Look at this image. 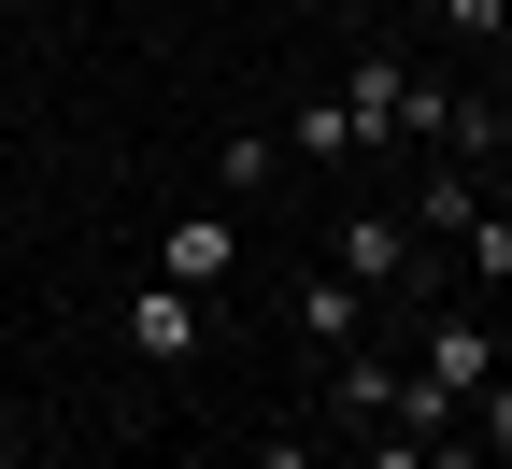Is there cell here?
<instances>
[{"instance_id":"cell-8","label":"cell","mask_w":512,"mask_h":469,"mask_svg":"<svg viewBox=\"0 0 512 469\" xmlns=\"http://www.w3.org/2000/svg\"><path fill=\"white\" fill-rule=\"evenodd\" d=\"M342 100H356V128H370V143H399V100H413V57H399V43H370L356 72H342Z\"/></svg>"},{"instance_id":"cell-1","label":"cell","mask_w":512,"mask_h":469,"mask_svg":"<svg viewBox=\"0 0 512 469\" xmlns=\"http://www.w3.org/2000/svg\"><path fill=\"white\" fill-rule=\"evenodd\" d=\"M285 313H299V342H313V356H356V342H370V285H356V271H328V256L285 285Z\"/></svg>"},{"instance_id":"cell-11","label":"cell","mask_w":512,"mask_h":469,"mask_svg":"<svg viewBox=\"0 0 512 469\" xmlns=\"http://www.w3.org/2000/svg\"><path fill=\"white\" fill-rule=\"evenodd\" d=\"M441 43H512V0H427Z\"/></svg>"},{"instance_id":"cell-4","label":"cell","mask_w":512,"mask_h":469,"mask_svg":"<svg viewBox=\"0 0 512 469\" xmlns=\"http://www.w3.org/2000/svg\"><path fill=\"white\" fill-rule=\"evenodd\" d=\"M413 370H427L441 398H484V384H498V342H484V313H427V327H413Z\"/></svg>"},{"instance_id":"cell-5","label":"cell","mask_w":512,"mask_h":469,"mask_svg":"<svg viewBox=\"0 0 512 469\" xmlns=\"http://www.w3.org/2000/svg\"><path fill=\"white\" fill-rule=\"evenodd\" d=\"M128 342H143V370H185V356H200L214 342V327H200V299H185V285H128Z\"/></svg>"},{"instance_id":"cell-7","label":"cell","mask_w":512,"mask_h":469,"mask_svg":"<svg viewBox=\"0 0 512 469\" xmlns=\"http://www.w3.org/2000/svg\"><path fill=\"white\" fill-rule=\"evenodd\" d=\"M285 157H299V171H342V157H370L356 100H342V86H328V100H299V114H285Z\"/></svg>"},{"instance_id":"cell-10","label":"cell","mask_w":512,"mask_h":469,"mask_svg":"<svg viewBox=\"0 0 512 469\" xmlns=\"http://www.w3.org/2000/svg\"><path fill=\"white\" fill-rule=\"evenodd\" d=\"M441 157H456V171L512 157V100H456V128H441Z\"/></svg>"},{"instance_id":"cell-12","label":"cell","mask_w":512,"mask_h":469,"mask_svg":"<svg viewBox=\"0 0 512 469\" xmlns=\"http://www.w3.org/2000/svg\"><path fill=\"white\" fill-rule=\"evenodd\" d=\"M456 256H470V271H484V285H512V214H484V228H470Z\"/></svg>"},{"instance_id":"cell-2","label":"cell","mask_w":512,"mask_h":469,"mask_svg":"<svg viewBox=\"0 0 512 469\" xmlns=\"http://www.w3.org/2000/svg\"><path fill=\"white\" fill-rule=\"evenodd\" d=\"M228 271H242V214H171V228H157V285L214 299Z\"/></svg>"},{"instance_id":"cell-9","label":"cell","mask_w":512,"mask_h":469,"mask_svg":"<svg viewBox=\"0 0 512 469\" xmlns=\"http://www.w3.org/2000/svg\"><path fill=\"white\" fill-rule=\"evenodd\" d=\"M271 171H299V157H285V128H228V143H214V185H228V199H256Z\"/></svg>"},{"instance_id":"cell-3","label":"cell","mask_w":512,"mask_h":469,"mask_svg":"<svg viewBox=\"0 0 512 469\" xmlns=\"http://www.w3.org/2000/svg\"><path fill=\"white\" fill-rule=\"evenodd\" d=\"M328 271H356L370 299H399L413 285V214H342L328 228Z\"/></svg>"},{"instance_id":"cell-6","label":"cell","mask_w":512,"mask_h":469,"mask_svg":"<svg viewBox=\"0 0 512 469\" xmlns=\"http://www.w3.org/2000/svg\"><path fill=\"white\" fill-rule=\"evenodd\" d=\"M484 214H498L484 171H456V157H427V171H413V228H427V242H470Z\"/></svg>"},{"instance_id":"cell-15","label":"cell","mask_w":512,"mask_h":469,"mask_svg":"<svg viewBox=\"0 0 512 469\" xmlns=\"http://www.w3.org/2000/svg\"><path fill=\"white\" fill-rule=\"evenodd\" d=\"M285 15H328V0H285Z\"/></svg>"},{"instance_id":"cell-13","label":"cell","mask_w":512,"mask_h":469,"mask_svg":"<svg viewBox=\"0 0 512 469\" xmlns=\"http://www.w3.org/2000/svg\"><path fill=\"white\" fill-rule=\"evenodd\" d=\"M470 441H484V455H512V370H498V384L470 398Z\"/></svg>"},{"instance_id":"cell-14","label":"cell","mask_w":512,"mask_h":469,"mask_svg":"<svg viewBox=\"0 0 512 469\" xmlns=\"http://www.w3.org/2000/svg\"><path fill=\"white\" fill-rule=\"evenodd\" d=\"M256 469H328V455H313V441H271V455H256Z\"/></svg>"}]
</instances>
